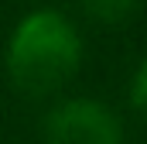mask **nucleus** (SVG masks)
Listing matches in <instances>:
<instances>
[{
  "label": "nucleus",
  "instance_id": "3",
  "mask_svg": "<svg viewBox=\"0 0 147 144\" xmlns=\"http://www.w3.org/2000/svg\"><path fill=\"white\" fill-rule=\"evenodd\" d=\"M140 0H82V10L96 24H123L137 14Z\"/></svg>",
  "mask_w": 147,
  "mask_h": 144
},
{
  "label": "nucleus",
  "instance_id": "1",
  "mask_svg": "<svg viewBox=\"0 0 147 144\" xmlns=\"http://www.w3.org/2000/svg\"><path fill=\"white\" fill-rule=\"evenodd\" d=\"M7 75L28 96H51L72 82L82 65V38L75 24L51 7L24 14L7 38Z\"/></svg>",
  "mask_w": 147,
  "mask_h": 144
},
{
  "label": "nucleus",
  "instance_id": "2",
  "mask_svg": "<svg viewBox=\"0 0 147 144\" xmlns=\"http://www.w3.org/2000/svg\"><path fill=\"white\" fill-rule=\"evenodd\" d=\"M45 144H120L123 127L120 117L106 103L89 100V96H72L58 100L41 120Z\"/></svg>",
  "mask_w": 147,
  "mask_h": 144
},
{
  "label": "nucleus",
  "instance_id": "4",
  "mask_svg": "<svg viewBox=\"0 0 147 144\" xmlns=\"http://www.w3.org/2000/svg\"><path fill=\"white\" fill-rule=\"evenodd\" d=\"M130 103L137 113L147 117V58L140 62V69L134 72V82H130Z\"/></svg>",
  "mask_w": 147,
  "mask_h": 144
}]
</instances>
